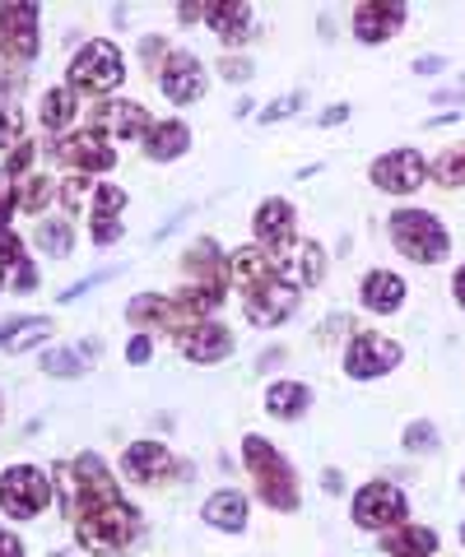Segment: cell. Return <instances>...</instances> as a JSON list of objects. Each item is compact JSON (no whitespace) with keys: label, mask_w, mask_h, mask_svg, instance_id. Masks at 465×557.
Listing matches in <instances>:
<instances>
[{"label":"cell","mask_w":465,"mask_h":557,"mask_svg":"<svg viewBox=\"0 0 465 557\" xmlns=\"http://www.w3.org/2000/svg\"><path fill=\"white\" fill-rule=\"evenodd\" d=\"M71 520H75V539L84 544V553L94 557H122L135 534H140V516L135 507L122 497V487H117L112 469L102 465L94 450H84V456L71 465Z\"/></svg>","instance_id":"cell-1"},{"label":"cell","mask_w":465,"mask_h":557,"mask_svg":"<svg viewBox=\"0 0 465 557\" xmlns=\"http://www.w3.org/2000/svg\"><path fill=\"white\" fill-rule=\"evenodd\" d=\"M229 278L243 288V311L252 325L274 330L294 317L298 307V288H289L280 274H274V260L266 247H243L229 256Z\"/></svg>","instance_id":"cell-2"},{"label":"cell","mask_w":465,"mask_h":557,"mask_svg":"<svg viewBox=\"0 0 465 557\" xmlns=\"http://www.w3.org/2000/svg\"><path fill=\"white\" fill-rule=\"evenodd\" d=\"M223 302V293H210V288H182V293H140V298H131L126 307V321L131 325H159V330H172V335H182V330L200 325L210 311Z\"/></svg>","instance_id":"cell-3"},{"label":"cell","mask_w":465,"mask_h":557,"mask_svg":"<svg viewBox=\"0 0 465 557\" xmlns=\"http://www.w3.org/2000/svg\"><path fill=\"white\" fill-rule=\"evenodd\" d=\"M243 460H247L256 493H261V502L270 511H298V479H294V469H289V460L266 437H256V432L243 437Z\"/></svg>","instance_id":"cell-4"},{"label":"cell","mask_w":465,"mask_h":557,"mask_svg":"<svg viewBox=\"0 0 465 557\" xmlns=\"http://www.w3.org/2000/svg\"><path fill=\"white\" fill-rule=\"evenodd\" d=\"M387 233L395 242V251L419 260V265H438L452 251V237H446L438 214H428V209H395L387 219Z\"/></svg>","instance_id":"cell-5"},{"label":"cell","mask_w":465,"mask_h":557,"mask_svg":"<svg viewBox=\"0 0 465 557\" xmlns=\"http://www.w3.org/2000/svg\"><path fill=\"white\" fill-rule=\"evenodd\" d=\"M122 79H126L122 47L108 42V38L84 42V51L71 61V89L75 94H112Z\"/></svg>","instance_id":"cell-6"},{"label":"cell","mask_w":465,"mask_h":557,"mask_svg":"<svg viewBox=\"0 0 465 557\" xmlns=\"http://www.w3.org/2000/svg\"><path fill=\"white\" fill-rule=\"evenodd\" d=\"M47 502H51V483L42 469L10 465L5 474H0V511L10 520H33L38 511H47Z\"/></svg>","instance_id":"cell-7"},{"label":"cell","mask_w":465,"mask_h":557,"mask_svg":"<svg viewBox=\"0 0 465 557\" xmlns=\"http://www.w3.org/2000/svg\"><path fill=\"white\" fill-rule=\"evenodd\" d=\"M409 516V502L395 483H364L354 497V525L358 530H391V525H405Z\"/></svg>","instance_id":"cell-8"},{"label":"cell","mask_w":465,"mask_h":557,"mask_svg":"<svg viewBox=\"0 0 465 557\" xmlns=\"http://www.w3.org/2000/svg\"><path fill=\"white\" fill-rule=\"evenodd\" d=\"M38 20L42 10L28 0L0 5V57L5 61H33L38 57Z\"/></svg>","instance_id":"cell-9"},{"label":"cell","mask_w":465,"mask_h":557,"mask_svg":"<svg viewBox=\"0 0 465 557\" xmlns=\"http://www.w3.org/2000/svg\"><path fill=\"white\" fill-rule=\"evenodd\" d=\"M401 368V344L387 339V335H354L350 354H344V372L354 381H372V376H387Z\"/></svg>","instance_id":"cell-10"},{"label":"cell","mask_w":465,"mask_h":557,"mask_svg":"<svg viewBox=\"0 0 465 557\" xmlns=\"http://www.w3.org/2000/svg\"><path fill=\"white\" fill-rule=\"evenodd\" d=\"M428 177V163L419 159V149H391L382 159L372 163V182L391 190V196H409V190H419Z\"/></svg>","instance_id":"cell-11"},{"label":"cell","mask_w":465,"mask_h":557,"mask_svg":"<svg viewBox=\"0 0 465 557\" xmlns=\"http://www.w3.org/2000/svg\"><path fill=\"white\" fill-rule=\"evenodd\" d=\"M159 84L172 102H200L205 98V70L196 51H168V61L159 70Z\"/></svg>","instance_id":"cell-12"},{"label":"cell","mask_w":465,"mask_h":557,"mask_svg":"<svg viewBox=\"0 0 465 557\" xmlns=\"http://www.w3.org/2000/svg\"><path fill=\"white\" fill-rule=\"evenodd\" d=\"M294 205L280 200V196H270L256 205V219H252V233H256V247H266V251H284L289 242H298L294 233Z\"/></svg>","instance_id":"cell-13"},{"label":"cell","mask_w":465,"mask_h":557,"mask_svg":"<svg viewBox=\"0 0 465 557\" xmlns=\"http://www.w3.org/2000/svg\"><path fill=\"white\" fill-rule=\"evenodd\" d=\"M401 24H405L401 0H364V5L354 10V38L368 42V47L391 42L395 33H401Z\"/></svg>","instance_id":"cell-14"},{"label":"cell","mask_w":465,"mask_h":557,"mask_svg":"<svg viewBox=\"0 0 465 557\" xmlns=\"http://www.w3.org/2000/svg\"><path fill=\"white\" fill-rule=\"evenodd\" d=\"M57 159H65L71 168H79L84 177H89V172L117 168V153L108 149V139H102L98 131H75V135H65L61 145H57Z\"/></svg>","instance_id":"cell-15"},{"label":"cell","mask_w":465,"mask_h":557,"mask_svg":"<svg viewBox=\"0 0 465 557\" xmlns=\"http://www.w3.org/2000/svg\"><path fill=\"white\" fill-rule=\"evenodd\" d=\"M178 348H182L186 362H223V358L233 354V330H223L215 321H200L192 330H182Z\"/></svg>","instance_id":"cell-16"},{"label":"cell","mask_w":465,"mask_h":557,"mask_svg":"<svg viewBox=\"0 0 465 557\" xmlns=\"http://www.w3.org/2000/svg\"><path fill=\"white\" fill-rule=\"evenodd\" d=\"M172 469H178V460H172V450L159 442H135L122 456V474L131 483H163Z\"/></svg>","instance_id":"cell-17"},{"label":"cell","mask_w":465,"mask_h":557,"mask_svg":"<svg viewBox=\"0 0 465 557\" xmlns=\"http://www.w3.org/2000/svg\"><path fill=\"white\" fill-rule=\"evenodd\" d=\"M182 270L196 278V288H210V293H223V284H229V256H223L210 237H200L196 247L182 256Z\"/></svg>","instance_id":"cell-18"},{"label":"cell","mask_w":465,"mask_h":557,"mask_svg":"<svg viewBox=\"0 0 465 557\" xmlns=\"http://www.w3.org/2000/svg\"><path fill=\"white\" fill-rule=\"evenodd\" d=\"M122 209H126V190L122 186H94V242L112 247L122 237Z\"/></svg>","instance_id":"cell-19"},{"label":"cell","mask_w":465,"mask_h":557,"mask_svg":"<svg viewBox=\"0 0 465 557\" xmlns=\"http://www.w3.org/2000/svg\"><path fill=\"white\" fill-rule=\"evenodd\" d=\"M205 20H210L215 38L229 42V47H237V42L252 38V5H247V0H223V5H205Z\"/></svg>","instance_id":"cell-20"},{"label":"cell","mask_w":465,"mask_h":557,"mask_svg":"<svg viewBox=\"0 0 465 557\" xmlns=\"http://www.w3.org/2000/svg\"><path fill=\"white\" fill-rule=\"evenodd\" d=\"M200 520H205L210 530H223V534L247 530V497L233 493V487H219V493L200 507Z\"/></svg>","instance_id":"cell-21"},{"label":"cell","mask_w":465,"mask_h":557,"mask_svg":"<svg viewBox=\"0 0 465 557\" xmlns=\"http://www.w3.org/2000/svg\"><path fill=\"white\" fill-rule=\"evenodd\" d=\"M364 307L368 311H377V317H391V311H401V302H405V278L401 274H391V270H372L368 278H364Z\"/></svg>","instance_id":"cell-22"},{"label":"cell","mask_w":465,"mask_h":557,"mask_svg":"<svg viewBox=\"0 0 465 557\" xmlns=\"http://www.w3.org/2000/svg\"><path fill=\"white\" fill-rule=\"evenodd\" d=\"M186 149H192V131H186L182 121H159V126H149V135H145V153L159 163L182 159Z\"/></svg>","instance_id":"cell-23"},{"label":"cell","mask_w":465,"mask_h":557,"mask_svg":"<svg viewBox=\"0 0 465 557\" xmlns=\"http://www.w3.org/2000/svg\"><path fill=\"white\" fill-rule=\"evenodd\" d=\"M382 548L391 557H428L438 548V534L428 525H391L382 530Z\"/></svg>","instance_id":"cell-24"},{"label":"cell","mask_w":465,"mask_h":557,"mask_svg":"<svg viewBox=\"0 0 465 557\" xmlns=\"http://www.w3.org/2000/svg\"><path fill=\"white\" fill-rule=\"evenodd\" d=\"M47 335H51L47 317H20V321L0 325V348H10V354H28V348H38Z\"/></svg>","instance_id":"cell-25"},{"label":"cell","mask_w":465,"mask_h":557,"mask_svg":"<svg viewBox=\"0 0 465 557\" xmlns=\"http://www.w3.org/2000/svg\"><path fill=\"white\" fill-rule=\"evenodd\" d=\"M98 116L108 121V131L117 139H135V135H149V116L140 102H108V108H98Z\"/></svg>","instance_id":"cell-26"},{"label":"cell","mask_w":465,"mask_h":557,"mask_svg":"<svg viewBox=\"0 0 465 557\" xmlns=\"http://www.w3.org/2000/svg\"><path fill=\"white\" fill-rule=\"evenodd\" d=\"M307 405H313V391L298 386V381H274V386L266 391V409L274 418H284V423H294Z\"/></svg>","instance_id":"cell-27"},{"label":"cell","mask_w":465,"mask_h":557,"mask_svg":"<svg viewBox=\"0 0 465 557\" xmlns=\"http://www.w3.org/2000/svg\"><path fill=\"white\" fill-rule=\"evenodd\" d=\"M71 116H75V89H47L42 94L38 121L47 131H65V126H71Z\"/></svg>","instance_id":"cell-28"},{"label":"cell","mask_w":465,"mask_h":557,"mask_svg":"<svg viewBox=\"0 0 465 557\" xmlns=\"http://www.w3.org/2000/svg\"><path fill=\"white\" fill-rule=\"evenodd\" d=\"M57 196H61V190H57V182H51V177H28L24 186H14V200H20L24 214H42V209Z\"/></svg>","instance_id":"cell-29"},{"label":"cell","mask_w":465,"mask_h":557,"mask_svg":"<svg viewBox=\"0 0 465 557\" xmlns=\"http://www.w3.org/2000/svg\"><path fill=\"white\" fill-rule=\"evenodd\" d=\"M38 247L51 256V260H65L75 247V233H71V223H57V219H47L38 223Z\"/></svg>","instance_id":"cell-30"},{"label":"cell","mask_w":465,"mask_h":557,"mask_svg":"<svg viewBox=\"0 0 465 557\" xmlns=\"http://www.w3.org/2000/svg\"><path fill=\"white\" fill-rule=\"evenodd\" d=\"M89 358H94V348H75V354H47L42 372H51V376H79L84 368H89Z\"/></svg>","instance_id":"cell-31"},{"label":"cell","mask_w":465,"mask_h":557,"mask_svg":"<svg viewBox=\"0 0 465 557\" xmlns=\"http://www.w3.org/2000/svg\"><path fill=\"white\" fill-rule=\"evenodd\" d=\"M438 186H465V145L461 149H442V159L433 163Z\"/></svg>","instance_id":"cell-32"},{"label":"cell","mask_w":465,"mask_h":557,"mask_svg":"<svg viewBox=\"0 0 465 557\" xmlns=\"http://www.w3.org/2000/svg\"><path fill=\"white\" fill-rule=\"evenodd\" d=\"M405 450H415V456H419V450H438V428L428 423V418L409 423V428H405Z\"/></svg>","instance_id":"cell-33"},{"label":"cell","mask_w":465,"mask_h":557,"mask_svg":"<svg viewBox=\"0 0 465 557\" xmlns=\"http://www.w3.org/2000/svg\"><path fill=\"white\" fill-rule=\"evenodd\" d=\"M24 145V116L14 108H0V149Z\"/></svg>","instance_id":"cell-34"},{"label":"cell","mask_w":465,"mask_h":557,"mask_svg":"<svg viewBox=\"0 0 465 557\" xmlns=\"http://www.w3.org/2000/svg\"><path fill=\"white\" fill-rule=\"evenodd\" d=\"M89 190H94V182L84 177V172H75L71 182H61V200H65V209H79V205H84V196H89Z\"/></svg>","instance_id":"cell-35"},{"label":"cell","mask_w":465,"mask_h":557,"mask_svg":"<svg viewBox=\"0 0 465 557\" xmlns=\"http://www.w3.org/2000/svg\"><path fill=\"white\" fill-rule=\"evenodd\" d=\"M28 163H33V145H28V139H24V145H14V153H10V163H5V182H10V186H14V182H20Z\"/></svg>","instance_id":"cell-36"},{"label":"cell","mask_w":465,"mask_h":557,"mask_svg":"<svg viewBox=\"0 0 465 557\" xmlns=\"http://www.w3.org/2000/svg\"><path fill=\"white\" fill-rule=\"evenodd\" d=\"M219 70H223V79H229V84H247L252 79V61H243V57H229Z\"/></svg>","instance_id":"cell-37"},{"label":"cell","mask_w":465,"mask_h":557,"mask_svg":"<svg viewBox=\"0 0 465 557\" xmlns=\"http://www.w3.org/2000/svg\"><path fill=\"white\" fill-rule=\"evenodd\" d=\"M149 354H154V339H149V335H135V339H131V348H126L131 368H145V362H149Z\"/></svg>","instance_id":"cell-38"},{"label":"cell","mask_w":465,"mask_h":557,"mask_svg":"<svg viewBox=\"0 0 465 557\" xmlns=\"http://www.w3.org/2000/svg\"><path fill=\"white\" fill-rule=\"evenodd\" d=\"M298 102H303L298 94H294V98H280V102H270V108L261 112V121H284L289 112H294V108H298Z\"/></svg>","instance_id":"cell-39"},{"label":"cell","mask_w":465,"mask_h":557,"mask_svg":"<svg viewBox=\"0 0 465 557\" xmlns=\"http://www.w3.org/2000/svg\"><path fill=\"white\" fill-rule=\"evenodd\" d=\"M20 89H24V75H20V70L0 65V94H20Z\"/></svg>","instance_id":"cell-40"},{"label":"cell","mask_w":465,"mask_h":557,"mask_svg":"<svg viewBox=\"0 0 465 557\" xmlns=\"http://www.w3.org/2000/svg\"><path fill=\"white\" fill-rule=\"evenodd\" d=\"M0 557H24V544H20V534L0 530Z\"/></svg>","instance_id":"cell-41"},{"label":"cell","mask_w":465,"mask_h":557,"mask_svg":"<svg viewBox=\"0 0 465 557\" xmlns=\"http://www.w3.org/2000/svg\"><path fill=\"white\" fill-rule=\"evenodd\" d=\"M344 116H350V108H326V112H321V126H340Z\"/></svg>","instance_id":"cell-42"},{"label":"cell","mask_w":465,"mask_h":557,"mask_svg":"<svg viewBox=\"0 0 465 557\" xmlns=\"http://www.w3.org/2000/svg\"><path fill=\"white\" fill-rule=\"evenodd\" d=\"M321 487H326V493H340V469H326V474H321Z\"/></svg>","instance_id":"cell-43"},{"label":"cell","mask_w":465,"mask_h":557,"mask_svg":"<svg viewBox=\"0 0 465 557\" xmlns=\"http://www.w3.org/2000/svg\"><path fill=\"white\" fill-rule=\"evenodd\" d=\"M452 293H456V302L465 307V265L456 270V278H452Z\"/></svg>","instance_id":"cell-44"},{"label":"cell","mask_w":465,"mask_h":557,"mask_svg":"<svg viewBox=\"0 0 465 557\" xmlns=\"http://www.w3.org/2000/svg\"><path fill=\"white\" fill-rule=\"evenodd\" d=\"M178 14H182V20H186V24H192V20H205V5H182Z\"/></svg>","instance_id":"cell-45"},{"label":"cell","mask_w":465,"mask_h":557,"mask_svg":"<svg viewBox=\"0 0 465 557\" xmlns=\"http://www.w3.org/2000/svg\"><path fill=\"white\" fill-rule=\"evenodd\" d=\"M5 190H10V182H5V172H0V196H5Z\"/></svg>","instance_id":"cell-46"},{"label":"cell","mask_w":465,"mask_h":557,"mask_svg":"<svg viewBox=\"0 0 465 557\" xmlns=\"http://www.w3.org/2000/svg\"><path fill=\"white\" fill-rule=\"evenodd\" d=\"M456 98H465V79H461V84H456Z\"/></svg>","instance_id":"cell-47"},{"label":"cell","mask_w":465,"mask_h":557,"mask_svg":"<svg viewBox=\"0 0 465 557\" xmlns=\"http://www.w3.org/2000/svg\"><path fill=\"white\" fill-rule=\"evenodd\" d=\"M461 544H465V525H461Z\"/></svg>","instance_id":"cell-48"},{"label":"cell","mask_w":465,"mask_h":557,"mask_svg":"<svg viewBox=\"0 0 465 557\" xmlns=\"http://www.w3.org/2000/svg\"><path fill=\"white\" fill-rule=\"evenodd\" d=\"M0 278H5V265H0Z\"/></svg>","instance_id":"cell-49"},{"label":"cell","mask_w":465,"mask_h":557,"mask_svg":"<svg viewBox=\"0 0 465 557\" xmlns=\"http://www.w3.org/2000/svg\"><path fill=\"white\" fill-rule=\"evenodd\" d=\"M51 557H65V553H51Z\"/></svg>","instance_id":"cell-50"},{"label":"cell","mask_w":465,"mask_h":557,"mask_svg":"<svg viewBox=\"0 0 465 557\" xmlns=\"http://www.w3.org/2000/svg\"><path fill=\"white\" fill-rule=\"evenodd\" d=\"M461 487H465V474H461Z\"/></svg>","instance_id":"cell-51"},{"label":"cell","mask_w":465,"mask_h":557,"mask_svg":"<svg viewBox=\"0 0 465 557\" xmlns=\"http://www.w3.org/2000/svg\"><path fill=\"white\" fill-rule=\"evenodd\" d=\"M0 409H5V399H0Z\"/></svg>","instance_id":"cell-52"}]
</instances>
